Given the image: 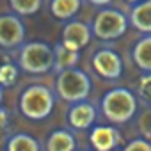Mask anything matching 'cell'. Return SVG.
Masks as SVG:
<instances>
[{
    "label": "cell",
    "mask_w": 151,
    "mask_h": 151,
    "mask_svg": "<svg viewBox=\"0 0 151 151\" xmlns=\"http://www.w3.org/2000/svg\"><path fill=\"white\" fill-rule=\"evenodd\" d=\"M77 151H94V149H77Z\"/></svg>",
    "instance_id": "24"
},
{
    "label": "cell",
    "mask_w": 151,
    "mask_h": 151,
    "mask_svg": "<svg viewBox=\"0 0 151 151\" xmlns=\"http://www.w3.org/2000/svg\"><path fill=\"white\" fill-rule=\"evenodd\" d=\"M4 151H41V142L27 132H16L7 137Z\"/></svg>",
    "instance_id": "15"
},
{
    "label": "cell",
    "mask_w": 151,
    "mask_h": 151,
    "mask_svg": "<svg viewBox=\"0 0 151 151\" xmlns=\"http://www.w3.org/2000/svg\"><path fill=\"white\" fill-rule=\"evenodd\" d=\"M60 41L71 48V50H82L86 48L91 39H93V29H91V23H86V22H80V20H69V22H64V27H62V34H60Z\"/></svg>",
    "instance_id": "9"
},
{
    "label": "cell",
    "mask_w": 151,
    "mask_h": 151,
    "mask_svg": "<svg viewBox=\"0 0 151 151\" xmlns=\"http://www.w3.org/2000/svg\"><path fill=\"white\" fill-rule=\"evenodd\" d=\"M100 110L109 123L124 124L135 117L139 110V98L126 87H114L101 96Z\"/></svg>",
    "instance_id": "2"
},
{
    "label": "cell",
    "mask_w": 151,
    "mask_h": 151,
    "mask_svg": "<svg viewBox=\"0 0 151 151\" xmlns=\"http://www.w3.org/2000/svg\"><path fill=\"white\" fill-rule=\"evenodd\" d=\"M4 86H0V109H2V105H4Z\"/></svg>",
    "instance_id": "22"
},
{
    "label": "cell",
    "mask_w": 151,
    "mask_h": 151,
    "mask_svg": "<svg viewBox=\"0 0 151 151\" xmlns=\"http://www.w3.org/2000/svg\"><path fill=\"white\" fill-rule=\"evenodd\" d=\"M27 37V27L23 16L16 13L0 14V50L13 52L18 50Z\"/></svg>",
    "instance_id": "6"
},
{
    "label": "cell",
    "mask_w": 151,
    "mask_h": 151,
    "mask_svg": "<svg viewBox=\"0 0 151 151\" xmlns=\"http://www.w3.org/2000/svg\"><path fill=\"white\" fill-rule=\"evenodd\" d=\"M53 50H55V69H53L55 73H59L62 69H68V68H75L80 62V52L68 48L62 41L55 43Z\"/></svg>",
    "instance_id": "16"
},
{
    "label": "cell",
    "mask_w": 151,
    "mask_h": 151,
    "mask_svg": "<svg viewBox=\"0 0 151 151\" xmlns=\"http://www.w3.org/2000/svg\"><path fill=\"white\" fill-rule=\"evenodd\" d=\"M91 66L94 69V73L98 77H101L103 80H119L123 77L124 71V64L121 55L109 46L98 48L93 57H91Z\"/></svg>",
    "instance_id": "7"
},
{
    "label": "cell",
    "mask_w": 151,
    "mask_h": 151,
    "mask_svg": "<svg viewBox=\"0 0 151 151\" xmlns=\"http://www.w3.org/2000/svg\"><path fill=\"white\" fill-rule=\"evenodd\" d=\"M55 93L45 84H30L18 96L20 114L34 123H41L53 114Z\"/></svg>",
    "instance_id": "1"
},
{
    "label": "cell",
    "mask_w": 151,
    "mask_h": 151,
    "mask_svg": "<svg viewBox=\"0 0 151 151\" xmlns=\"http://www.w3.org/2000/svg\"><path fill=\"white\" fill-rule=\"evenodd\" d=\"M84 0H50L48 11L59 22H69L82 9Z\"/></svg>",
    "instance_id": "13"
},
{
    "label": "cell",
    "mask_w": 151,
    "mask_h": 151,
    "mask_svg": "<svg viewBox=\"0 0 151 151\" xmlns=\"http://www.w3.org/2000/svg\"><path fill=\"white\" fill-rule=\"evenodd\" d=\"M22 68L18 64V60H9V59H2L0 60V86L4 87H13L18 84L20 77H22Z\"/></svg>",
    "instance_id": "17"
},
{
    "label": "cell",
    "mask_w": 151,
    "mask_h": 151,
    "mask_svg": "<svg viewBox=\"0 0 151 151\" xmlns=\"http://www.w3.org/2000/svg\"><path fill=\"white\" fill-rule=\"evenodd\" d=\"M126 4H130V6H135V4H139V2H142V0H124Z\"/></svg>",
    "instance_id": "23"
},
{
    "label": "cell",
    "mask_w": 151,
    "mask_h": 151,
    "mask_svg": "<svg viewBox=\"0 0 151 151\" xmlns=\"http://www.w3.org/2000/svg\"><path fill=\"white\" fill-rule=\"evenodd\" d=\"M93 91L91 77L80 68H68L57 73L55 78V94L68 103L87 100Z\"/></svg>",
    "instance_id": "4"
},
{
    "label": "cell",
    "mask_w": 151,
    "mask_h": 151,
    "mask_svg": "<svg viewBox=\"0 0 151 151\" xmlns=\"http://www.w3.org/2000/svg\"><path fill=\"white\" fill-rule=\"evenodd\" d=\"M130 27V16L116 7H100L91 22V29L100 41H116L126 34Z\"/></svg>",
    "instance_id": "5"
},
{
    "label": "cell",
    "mask_w": 151,
    "mask_h": 151,
    "mask_svg": "<svg viewBox=\"0 0 151 151\" xmlns=\"http://www.w3.org/2000/svg\"><path fill=\"white\" fill-rule=\"evenodd\" d=\"M16 60L27 75H48L55 69V50L46 41H29L18 48Z\"/></svg>",
    "instance_id": "3"
},
{
    "label": "cell",
    "mask_w": 151,
    "mask_h": 151,
    "mask_svg": "<svg viewBox=\"0 0 151 151\" xmlns=\"http://www.w3.org/2000/svg\"><path fill=\"white\" fill-rule=\"evenodd\" d=\"M135 94H137L140 103H144L146 107L151 109V73H144L142 77L137 80Z\"/></svg>",
    "instance_id": "19"
},
{
    "label": "cell",
    "mask_w": 151,
    "mask_h": 151,
    "mask_svg": "<svg viewBox=\"0 0 151 151\" xmlns=\"http://www.w3.org/2000/svg\"><path fill=\"white\" fill-rule=\"evenodd\" d=\"M130 25L142 34H151V0H142L132 6Z\"/></svg>",
    "instance_id": "12"
},
{
    "label": "cell",
    "mask_w": 151,
    "mask_h": 151,
    "mask_svg": "<svg viewBox=\"0 0 151 151\" xmlns=\"http://www.w3.org/2000/svg\"><path fill=\"white\" fill-rule=\"evenodd\" d=\"M86 2H89L94 7H107V6H110L114 2V0H86Z\"/></svg>",
    "instance_id": "21"
},
{
    "label": "cell",
    "mask_w": 151,
    "mask_h": 151,
    "mask_svg": "<svg viewBox=\"0 0 151 151\" xmlns=\"http://www.w3.org/2000/svg\"><path fill=\"white\" fill-rule=\"evenodd\" d=\"M132 59L133 64L144 71L151 73V34H144L132 48Z\"/></svg>",
    "instance_id": "14"
},
{
    "label": "cell",
    "mask_w": 151,
    "mask_h": 151,
    "mask_svg": "<svg viewBox=\"0 0 151 151\" xmlns=\"http://www.w3.org/2000/svg\"><path fill=\"white\" fill-rule=\"evenodd\" d=\"M45 0H7L9 9L23 18L27 16H34L41 11Z\"/></svg>",
    "instance_id": "18"
},
{
    "label": "cell",
    "mask_w": 151,
    "mask_h": 151,
    "mask_svg": "<svg viewBox=\"0 0 151 151\" xmlns=\"http://www.w3.org/2000/svg\"><path fill=\"white\" fill-rule=\"evenodd\" d=\"M121 151H151V140L146 137L132 139Z\"/></svg>",
    "instance_id": "20"
},
{
    "label": "cell",
    "mask_w": 151,
    "mask_h": 151,
    "mask_svg": "<svg viewBox=\"0 0 151 151\" xmlns=\"http://www.w3.org/2000/svg\"><path fill=\"white\" fill-rule=\"evenodd\" d=\"M66 121L73 130H77V132L91 130L98 121V109L89 100L75 101V103L69 105V109L66 112Z\"/></svg>",
    "instance_id": "8"
},
{
    "label": "cell",
    "mask_w": 151,
    "mask_h": 151,
    "mask_svg": "<svg viewBox=\"0 0 151 151\" xmlns=\"http://www.w3.org/2000/svg\"><path fill=\"white\" fill-rule=\"evenodd\" d=\"M78 142L75 133L68 128H55L45 140V151H77Z\"/></svg>",
    "instance_id": "11"
},
{
    "label": "cell",
    "mask_w": 151,
    "mask_h": 151,
    "mask_svg": "<svg viewBox=\"0 0 151 151\" xmlns=\"http://www.w3.org/2000/svg\"><path fill=\"white\" fill-rule=\"evenodd\" d=\"M121 132L116 124H94L89 130V142L94 151H114L121 146Z\"/></svg>",
    "instance_id": "10"
}]
</instances>
